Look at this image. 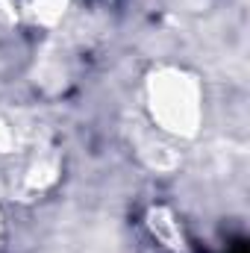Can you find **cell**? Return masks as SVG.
Masks as SVG:
<instances>
[{"instance_id":"2","label":"cell","mask_w":250,"mask_h":253,"mask_svg":"<svg viewBox=\"0 0 250 253\" xmlns=\"http://www.w3.org/2000/svg\"><path fill=\"white\" fill-rule=\"evenodd\" d=\"M147 230L153 233V239L162 245V248H168V251L180 253L188 248V239L186 233H183V224L177 221V215L171 212V209H165V206H153L150 212H147Z\"/></svg>"},{"instance_id":"1","label":"cell","mask_w":250,"mask_h":253,"mask_svg":"<svg viewBox=\"0 0 250 253\" xmlns=\"http://www.w3.org/2000/svg\"><path fill=\"white\" fill-rule=\"evenodd\" d=\"M150 124L165 138H191L203 124V88L180 68H159L144 83Z\"/></svg>"},{"instance_id":"3","label":"cell","mask_w":250,"mask_h":253,"mask_svg":"<svg viewBox=\"0 0 250 253\" xmlns=\"http://www.w3.org/2000/svg\"><path fill=\"white\" fill-rule=\"evenodd\" d=\"M15 18L30 21L36 27H53L68 9V0H3Z\"/></svg>"}]
</instances>
